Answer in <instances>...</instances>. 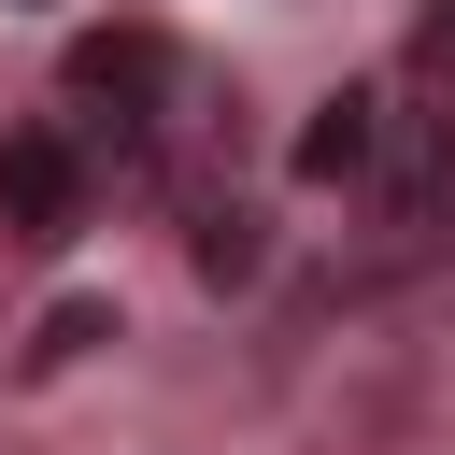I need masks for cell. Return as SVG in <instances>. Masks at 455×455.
<instances>
[{"instance_id": "cell-1", "label": "cell", "mask_w": 455, "mask_h": 455, "mask_svg": "<svg viewBox=\"0 0 455 455\" xmlns=\"http://www.w3.org/2000/svg\"><path fill=\"white\" fill-rule=\"evenodd\" d=\"M57 85H71V114H85L71 142H114V156H156V128H171V114H156V100H171V43H156V28H85Z\"/></svg>"}, {"instance_id": "cell-3", "label": "cell", "mask_w": 455, "mask_h": 455, "mask_svg": "<svg viewBox=\"0 0 455 455\" xmlns=\"http://www.w3.org/2000/svg\"><path fill=\"white\" fill-rule=\"evenodd\" d=\"M370 142H384V100H327V114L299 128V185H355Z\"/></svg>"}, {"instance_id": "cell-5", "label": "cell", "mask_w": 455, "mask_h": 455, "mask_svg": "<svg viewBox=\"0 0 455 455\" xmlns=\"http://www.w3.org/2000/svg\"><path fill=\"white\" fill-rule=\"evenodd\" d=\"M441 43H455V0H441Z\"/></svg>"}, {"instance_id": "cell-2", "label": "cell", "mask_w": 455, "mask_h": 455, "mask_svg": "<svg viewBox=\"0 0 455 455\" xmlns=\"http://www.w3.org/2000/svg\"><path fill=\"white\" fill-rule=\"evenodd\" d=\"M0 228L14 242H71L85 228V142L71 128H14L0 142Z\"/></svg>"}, {"instance_id": "cell-4", "label": "cell", "mask_w": 455, "mask_h": 455, "mask_svg": "<svg viewBox=\"0 0 455 455\" xmlns=\"http://www.w3.org/2000/svg\"><path fill=\"white\" fill-rule=\"evenodd\" d=\"M199 270H213V284L256 270V213H242V199H199Z\"/></svg>"}]
</instances>
